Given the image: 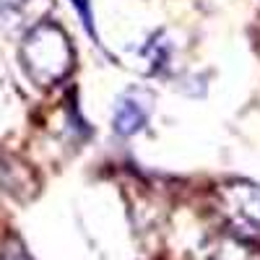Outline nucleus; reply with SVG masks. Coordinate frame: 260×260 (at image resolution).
Segmentation results:
<instances>
[{"label": "nucleus", "mask_w": 260, "mask_h": 260, "mask_svg": "<svg viewBox=\"0 0 260 260\" xmlns=\"http://www.w3.org/2000/svg\"><path fill=\"white\" fill-rule=\"evenodd\" d=\"M240 206L247 216H252V219L260 221V187L255 185H240Z\"/></svg>", "instance_id": "f03ea898"}, {"label": "nucleus", "mask_w": 260, "mask_h": 260, "mask_svg": "<svg viewBox=\"0 0 260 260\" xmlns=\"http://www.w3.org/2000/svg\"><path fill=\"white\" fill-rule=\"evenodd\" d=\"M73 6L81 11V18H83V26L94 34V26H91V13H89V6H86V0H73Z\"/></svg>", "instance_id": "7ed1b4c3"}, {"label": "nucleus", "mask_w": 260, "mask_h": 260, "mask_svg": "<svg viewBox=\"0 0 260 260\" xmlns=\"http://www.w3.org/2000/svg\"><path fill=\"white\" fill-rule=\"evenodd\" d=\"M146 107L136 99H122L115 110V130L122 136H130L146 122Z\"/></svg>", "instance_id": "f257e3e1"}]
</instances>
